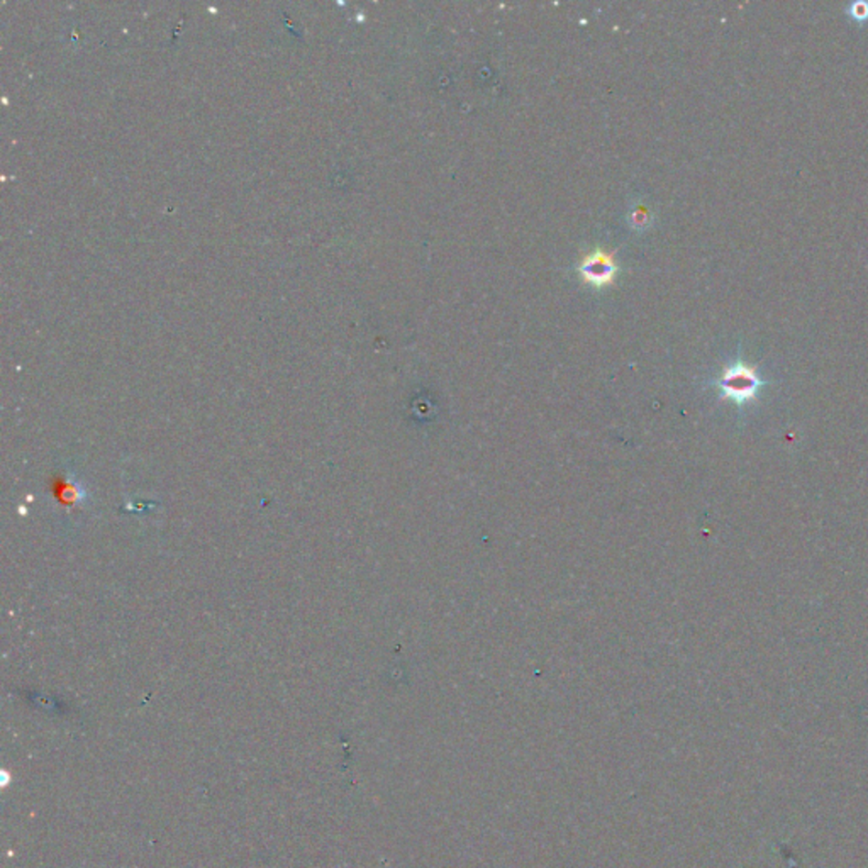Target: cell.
I'll use <instances>...</instances> for the list:
<instances>
[{
  "label": "cell",
  "mask_w": 868,
  "mask_h": 868,
  "mask_svg": "<svg viewBox=\"0 0 868 868\" xmlns=\"http://www.w3.org/2000/svg\"><path fill=\"white\" fill-rule=\"evenodd\" d=\"M579 273L582 280L592 287H607L616 280L617 263L611 253L595 250L582 260Z\"/></svg>",
  "instance_id": "obj_2"
},
{
  "label": "cell",
  "mask_w": 868,
  "mask_h": 868,
  "mask_svg": "<svg viewBox=\"0 0 868 868\" xmlns=\"http://www.w3.org/2000/svg\"><path fill=\"white\" fill-rule=\"evenodd\" d=\"M850 16L857 21L868 19V2H855L850 5Z\"/></svg>",
  "instance_id": "obj_3"
},
{
  "label": "cell",
  "mask_w": 868,
  "mask_h": 868,
  "mask_svg": "<svg viewBox=\"0 0 868 868\" xmlns=\"http://www.w3.org/2000/svg\"><path fill=\"white\" fill-rule=\"evenodd\" d=\"M716 385L723 397L731 399L736 404H746L758 395L765 380L755 367H750L745 361H736L723 370Z\"/></svg>",
  "instance_id": "obj_1"
}]
</instances>
